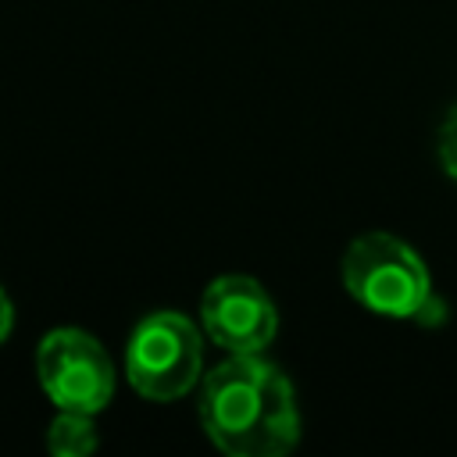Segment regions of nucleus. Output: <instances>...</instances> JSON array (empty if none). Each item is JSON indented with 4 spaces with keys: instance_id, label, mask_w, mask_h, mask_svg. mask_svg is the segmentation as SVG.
Segmentation results:
<instances>
[{
    "instance_id": "39448f33",
    "label": "nucleus",
    "mask_w": 457,
    "mask_h": 457,
    "mask_svg": "<svg viewBox=\"0 0 457 457\" xmlns=\"http://www.w3.org/2000/svg\"><path fill=\"white\" fill-rule=\"evenodd\" d=\"M200 328L225 353H264L278 332V311L257 278L218 275L200 296Z\"/></svg>"
},
{
    "instance_id": "423d86ee",
    "label": "nucleus",
    "mask_w": 457,
    "mask_h": 457,
    "mask_svg": "<svg viewBox=\"0 0 457 457\" xmlns=\"http://www.w3.org/2000/svg\"><path fill=\"white\" fill-rule=\"evenodd\" d=\"M100 443L93 414H79V411H57V418L46 428V450L54 457H86L93 453Z\"/></svg>"
},
{
    "instance_id": "7ed1b4c3",
    "label": "nucleus",
    "mask_w": 457,
    "mask_h": 457,
    "mask_svg": "<svg viewBox=\"0 0 457 457\" xmlns=\"http://www.w3.org/2000/svg\"><path fill=\"white\" fill-rule=\"evenodd\" d=\"M204 336L179 311H154L136 321L125 343L129 386L150 403L182 400L204 375Z\"/></svg>"
},
{
    "instance_id": "f03ea898",
    "label": "nucleus",
    "mask_w": 457,
    "mask_h": 457,
    "mask_svg": "<svg viewBox=\"0 0 457 457\" xmlns=\"http://www.w3.org/2000/svg\"><path fill=\"white\" fill-rule=\"evenodd\" d=\"M343 289L371 314L393 321L439 325L446 303L432 293V275L414 246L393 232H364L343 250Z\"/></svg>"
},
{
    "instance_id": "20e7f679",
    "label": "nucleus",
    "mask_w": 457,
    "mask_h": 457,
    "mask_svg": "<svg viewBox=\"0 0 457 457\" xmlns=\"http://www.w3.org/2000/svg\"><path fill=\"white\" fill-rule=\"evenodd\" d=\"M36 378L57 411L100 414L114 396V364L82 328H54L39 339Z\"/></svg>"
},
{
    "instance_id": "f257e3e1",
    "label": "nucleus",
    "mask_w": 457,
    "mask_h": 457,
    "mask_svg": "<svg viewBox=\"0 0 457 457\" xmlns=\"http://www.w3.org/2000/svg\"><path fill=\"white\" fill-rule=\"evenodd\" d=\"M200 428L228 457H286L300 443L293 382L261 353H228L200 378Z\"/></svg>"
},
{
    "instance_id": "6e6552de",
    "label": "nucleus",
    "mask_w": 457,
    "mask_h": 457,
    "mask_svg": "<svg viewBox=\"0 0 457 457\" xmlns=\"http://www.w3.org/2000/svg\"><path fill=\"white\" fill-rule=\"evenodd\" d=\"M11 328H14V303H11V296H7L4 286H0V346L7 343Z\"/></svg>"
},
{
    "instance_id": "0eeeda50",
    "label": "nucleus",
    "mask_w": 457,
    "mask_h": 457,
    "mask_svg": "<svg viewBox=\"0 0 457 457\" xmlns=\"http://www.w3.org/2000/svg\"><path fill=\"white\" fill-rule=\"evenodd\" d=\"M436 157H439L443 175L457 182V104L446 111V118L436 132Z\"/></svg>"
}]
</instances>
